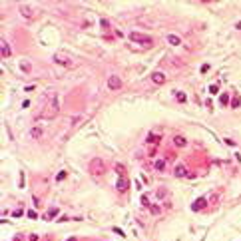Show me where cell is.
Masks as SVG:
<instances>
[{
	"label": "cell",
	"mask_w": 241,
	"mask_h": 241,
	"mask_svg": "<svg viewBox=\"0 0 241 241\" xmlns=\"http://www.w3.org/2000/svg\"><path fill=\"white\" fill-rule=\"evenodd\" d=\"M58 108H60V106H58V100H56V96H52L50 102L44 106V110H42L40 116L44 118V120H52V118L58 116Z\"/></svg>",
	"instance_id": "obj_1"
},
{
	"label": "cell",
	"mask_w": 241,
	"mask_h": 241,
	"mask_svg": "<svg viewBox=\"0 0 241 241\" xmlns=\"http://www.w3.org/2000/svg\"><path fill=\"white\" fill-rule=\"evenodd\" d=\"M52 60H54L56 64L64 66V68H74V62H72V58H70L68 54H64V52H56Z\"/></svg>",
	"instance_id": "obj_2"
},
{
	"label": "cell",
	"mask_w": 241,
	"mask_h": 241,
	"mask_svg": "<svg viewBox=\"0 0 241 241\" xmlns=\"http://www.w3.org/2000/svg\"><path fill=\"white\" fill-rule=\"evenodd\" d=\"M130 40L132 42H138V44H144V46H152L154 40L146 34H140V32H130Z\"/></svg>",
	"instance_id": "obj_3"
},
{
	"label": "cell",
	"mask_w": 241,
	"mask_h": 241,
	"mask_svg": "<svg viewBox=\"0 0 241 241\" xmlns=\"http://www.w3.org/2000/svg\"><path fill=\"white\" fill-rule=\"evenodd\" d=\"M90 171H92L94 175H102V173L106 171L104 161H102V160H92V163H90Z\"/></svg>",
	"instance_id": "obj_4"
},
{
	"label": "cell",
	"mask_w": 241,
	"mask_h": 241,
	"mask_svg": "<svg viewBox=\"0 0 241 241\" xmlns=\"http://www.w3.org/2000/svg\"><path fill=\"white\" fill-rule=\"evenodd\" d=\"M18 10H20V14H22L26 20H32V18L36 16V8H32L30 4H20V8H18Z\"/></svg>",
	"instance_id": "obj_5"
},
{
	"label": "cell",
	"mask_w": 241,
	"mask_h": 241,
	"mask_svg": "<svg viewBox=\"0 0 241 241\" xmlns=\"http://www.w3.org/2000/svg\"><path fill=\"white\" fill-rule=\"evenodd\" d=\"M108 88H110V90H120L122 88L120 76H108Z\"/></svg>",
	"instance_id": "obj_6"
},
{
	"label": "cell",
	"mask_w": 241,
	"mask_h": 241,
	"mask_svg": "<svg viewBox=\"0 0 241 241\" xmlns=\"http://www.w3.org/2000/svg\"><path fill=\"white\" fill-rule=\"evenodd\" d=\"M116 187H118V191H120V193H126V191H128V187H130V181H128L126 177H120V179L116 181Z\"/></svg>",
	"instance_id": "obj_7"
},
{
	"label": "cell",
	"mask_w": 241,
	"mask_h": 241,
	"mask_svg": "<svg viewBox=\"0 0 241 241\" xmlns=\"http://www.w3.org/2000/svg\"><path fill=\"white\" fill-rule=\"evenodd\" d=\"M152 82L154 84H165V74L163 72H154L152 74Z\"/></svg>",
	"instance_id": "obj_8"
},
{
	"label": "cell",
	"mask_w": 241,
	"mask_h": 241,
	"mask_svg": "<svg viewBox=\"0 0 241 241\" xmlns=\"http://www.w3.org/2000/svg\"><path fill=\"white\" fill-rule=\"evenodd\" d=\"M173 146H175V148H185V146H187V140H185L183 136H175V138H173Z\"/></svg>",
	"instance_id": "obj_9"
},
{
	"label": "cell",
	"mask_w": 241,
	"mask_h": 241,
	"mask_svg": "<svg viewBox=\"0 0 241 241\" xmlns=\"http://www.w3.org/2000/svg\"><path fill=\"white\" fill-rule=\"evenodd\" d=\"M42 134H44V132H42V128H38V126H34V128L30 130V138H32V140H40Z\"/></svg>",
	"instance_id": "obj_10"
},
{
	"label": "cell",
	"mask_w": 241,
	"mask_h": 241,
	"mask_svg": "<svg viewBox=\"0 0 241 241\" xmlns=\"http://www.w3.org/2000/svg\"><path fill=\"white\" fill-rule=\"evenodd\" d=\"M148 144H152V146H158L160 144V140H161V136H158V134H148Z\"/></svg>",
	"instance_id": "obj_11"
},
{
	"label": "cell",
	"mask_w": 241,
	"mask_h": 241,
	"mask_svg": "<svg viewBox=\"0 0 241 241\" xmlns=\"http://www.w3.org/2000/svg\"><path fill=\"white\" fill-rule=\"evenodd\" d=\"M167 44H171V46H179L181 44V40H179V36H175V34H167Z\"/></svg>",
	"instance_id": "obj_12"
},
{
	"label": "cell",
	"mask_w": 241,
	"mask_h": 241,
	"mask_svg": "<svg viewBox=\"0 0 241 241\" xmlns=\"http://www.w3.org/2000/svg\"><path fill=\"white\" fill-rule=\"evenodd\" d=\"M173 173H175V177H185V175H187V171H185V167H183V165H175Z\"/></svg>",
	"instance_id": "obj_13"
},
{
	"label": "cell",
	"mask_w": 241,
	"mask_h": 241,
	"mask_svg": "<svg viewBox=\"0 0 241 241\" xmlns=\"http://www.w3.org/2000/svg\"><path fill=\"white\" fill-rule=\"evenodd\" d=\"M10 54H12V50H10L8 42L2 40V58H10Z\"/></svg>",
	"instance_id": "obj_14"
},
{
	"label": "cell",
	"mask_w": 241,
	"mask_h": 241,
	"mask_svg": "<svg viewBox=\"0 0 241 241\" xmlns=\"http://www.w3.org/2000/svg\"><path fill=\"white\" fill-rule=\"evenodd\" d=\"M154 167H156V171H163L165 169V160H156Z\"/></svg>",
	"instance_id": "obj_15"
},
{
	"label": "cell",
	"mask_w": 241,
	"mask_h": 241,
	"mask_svg": "<svg viewBox=\"0 0 241 241\" xmlns=\"http://www.w3.org/2000/svg\"><path fill=\"white\" fill-rule=\"evenodd\" d=\"M203 207H205V199H203V197H199V199L193 203V209H195V211H199V209H203Z\"/></svg>",
	"instance_id": "obj_16"
},
{
	"label": "cell",
	"mask_w": 241,
	"mask_h": 241,
	"mask_svg": "<svg viewBox=\"0 0 241 241\" xmlns=\"http://www.w3.org/2000/svg\"><path fill=\"white\" fill-rule=\"evenodd\" d=\"M20 70H22V72H26V74H28V72H30V70H32V66H30V62H20Z\"/></svg>",
	"instance_id": "obj_17"
},
{
	"label": "cell",
	"mask_w": 241,
	"mask_h": 241,
	"mask_svg": "<svg viewBox=\"0 0 241 241\" xmlns=\"http://www.w3.org/2000/svg\"><path fill=\"white\" fill-rule=\"evenodd\" d=\"M175 100H177V102H185V100H187V96H185L183 92H175Z\"/></svg>",
	"instance_id": "obj_18"
},
{
	"label": "cell",
	"mask_w": 241,
	"mask_h": 241,
	"mask_svg": "<svg viewBox=\"0 0 241 241\" xmlns=\"http://www.w3.org/2000/svg\"><path fill=\"white\" fill-rule=\"evenodd\" d=\"M239 106H241V98H239V96H235V98L231 100V108H239Z\"/></svg>",
	"instance_id": "obj_19"
},
{
	"label": "cell",
	"mask_w": 241,
	"mask_h": 241,
	"mask_svg": "<svg viewBox=\"0 0 241 241\" xmlns=\"http://www.w3.org/2000/svg\"><path fill=\"white\" fill-rule=\"evenodd\" d=\"M116 169H118V175H120V177H126V171H124V165H122V163L116 165Z\"/></svg>",
	"instance_id": "obj_20"
},
{
	"label": "cell",
	"mask_w": 241,
	"mask_h": 241,
	"mask_svg": "<svg viewBox=\"0 0 241 241\" xmlns=\"http://www.w3.org/2000/svg\"><path fill=\"white\" fill-rule=\"evenodd\" d=\"M150 211H152L154 215H158V213L161 211V207H160V205H152V207H150Z\"/></svg>",
	"instance_id": "obj_21"
},
{
	"label": "cell",
	"mask_w": 241,
	"mask_h": 241,
	"mask_svg": "<svg viewBox=\"0 0 241 241\" xmlns=\"http://www.w3.org/2000/svg\"><path fill=\"white\" fill-rule=\"evenodd\" d=\"M221 104H223V106L229 104V96H227V94H221Z\"/></svg>",
	"instance_id": "obj_22"
},
{
	"label": "cell",
	"mask_w": 241,
	"mask_h": 241,
	"mask_svg": "<svg viewBox=\"0 0 241 241\" xmlns=\"http://www.w3.org/2000/svg\"><path fill=\"white\" fill-rule=\"evenodd\" d=\"M142 205H144V207H152V205H150V199H148L146 195L142 197Z\"/></svg>",
	"instance_id": "obj_23"
},
{
	"label": "cell",
	"mask_w": 241,
	"mask_h": 241,
	"mask_svg": "<svg viewBox=\"0 0 241 241\" xmlns=\"http://www.w3.org/2000/svg\"><path fill=\"white\" fill-rule=\"evenodd\" d=\"M100 24H102V26H106V28H108V26H110V22H108V20H106V18H102V20H100Z\"/></svg>",
	"instance_id": "obj_24"
},
{
	"label": "cell",
	"mask_w": 241,
	"mask_h": 241,
	"mask_svg": "<svg viewBox=\"0 0 241 241\" xmlns=\"http://www.w3.org/2000/svg\"><path fill=\"white\" fill-rule=\"evenodd\" d=\"M209 92H211V94H217V84H213V86L209 88Z\"/></svg>",
	"instance_id": "obj_25"
},
{
	"label": "cell",
	"mask_w": 241,
	"mask_h": 241,
	"mask_svg": "<svg viewBox=\"0 0 241 241\" xmlns=\"http://www.w3.org/2000/svg\"><path fill=\"white\" fill-rule=\"evenodd\" d=\"M64 177H66V171H60V173H58V181H62Z\"/></svg>",
	"instance_id": "obj_26"
},
{
	"label": "cell",
	"mask_w": 241,
	"mask_h": 241,
	"mask_svg": "<svg viewBox=\"0 0 241 241\" xmlns=\"http://www.w3.org/2000/svg\"><path fill=\"white\" fill-rule=\"evenodd\" d=\"M56 213H58V209H50V211H48V217H54Z\"/></svg>",
	"instance_id": "obj_27"
},
{
	"label": "cell",
	"mask_w": 241,
	"mask_h": 241,
	"mask_svg": "<svg viewBox=\"0 0 241 241\" xmlns=\"http://www.w3.org/2000/svg\"><path fill=\"white\" fill-rule=\"evenodd\" d=\"M163 195H167V191H165V189H160V191H158V197H163Z\"/></svg>",
	"instance_id": "obj_28"
},
{
	"label": "cell",
	"mask_w": 241,
	"mask_h": 241,
	"mask_svg": "<svg viewBox=\"0 0 241 241\" xmlns=\"http://www.w3.org/2000/svg\"><path fill=\"white\" fill-rule=\"evenodd\" d=\"M28 217H30V219H36V211H28Z\"/></svg>",
	"instance_id": "obj_29"
},
{
	"label": "cell",
	"mask_w": 241,
	"mask_h": 241,
	"mask_svg": "<svg viewBox=\"0 0 241 241\" xmlns=\"http://www.w3.org/2000/svg\"><path fill=\"white\" fill-rule=\"evenodd\" d=\"M30 241H40V237L38 235H30Z\"/></svg>",
	"instance_id": "obj_30"
},
{
	"label": "cell",
	"mask_w": 241,
	"mask_h": 241,
	"mask_svg": "<svg viewBox=\"0 0 241 241\" xmlns=\"http://www.w3.org/2000/svg\"><path fill=\"white\" fill-rule=\"evenodd\" d=\"M66 241H78V239H76V237H70V239H66Z\"/></svg>",
	"instance_id": "obj_31"
},
{
	"label": "cell",
	"mask_w": 241,
	"mask_h": 241,
	"mask_svg": "<svg viewBox=\"0 0 241 241\" xmlns=\"http://www.w3.org/2000/svg\"><path fill=\"white\" fill-rule=\"evenodd\" d=\"M237 30H241V22H237Z\"/></svg>",
	"instance_id": "obj_32"
}]
</instances>
